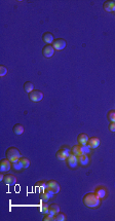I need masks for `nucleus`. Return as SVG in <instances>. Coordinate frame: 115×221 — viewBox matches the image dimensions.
<instances>
[{
  "label": "nucleus",
  "mask_w": 115,
  "mask_h": 221,
  "mask_svg": "<svg viewBox=\"0 0 115 221\" xmlns=\"http://www.w3.org/2000/svg\"><path fill=\"white\" fill-rule=\"evenodd\" d=\"M83 204L88 208H97L101 204V199L94 192H88L83 197Z\"/></svg>",
  "instance_id": "1"
},
{
  "label": "nucleus",
  "mask_w": 115,
  "mask_h": 221,
  "mask_svg": "<svg viewBox=\"0 0 115 221\" xmlns=\"http://www.w3.org/2000/svg\"><path fill=\"white\" fill-rule=\"evenodd\" d=\"M5 155H6V159H8L11 162L19 161V159L22 157L21 152H20L19 149L16 148V147H9L5 152Z\"/></svg>",
  "instance_id": "2"
},
{
  "label": "nucleus",
  "mask_w": 115,
  "mask_h": 221,
  "mask_svg": "<svg viewBox=\"0 0 115 221\" xmlns=\"http://www.w3.org/2000/svg\"><path fill=\"white\" fill-rule=\"evenodd\" d=\"M71 154V149L68 146H62L57 152V159L59 161H66Z\"/></svg>",
  "instance_id": "3"
},
{
  "label": "nucleus",
  "mask_w": 115,
  "mask_h": 221,
  "mask_svg": "<svg viewBox=\"0 0 115 221\" xmlns=\"http://www.w3.org/2000/svg\"><path fill=\"white\" fill-rule=\"evenodd\" d=\"M45 189L50 190V191H53L55 194H57L60 192L61 187H60V185H59V183L57 181H55V180H50V181L46 182V188Z\"/></svg>",
  "instance_id": "4"
},
{
  "label": "nucleus",
  "mask_w": 115,
  "mask_h": 221,
  "mask_svg": "<svg viewBox=\"0 0 115 221\" xmlns=\"http://www.w3.org/2000/svg\"><path fill=\"white\" fill-rule=\"evenodd\" d=\"M29 98L32 102H39L43 99V93L40 92V91L34 90L33 92L29 94Z\"/></svg>",
  "instance_id": "5"
},
{
  "label": "nucleus",
  "mask_w": 115,
  "mask_h": 221,
  "mask_svg": "<svg viewBox=\"0 0 115 221\" xmlns=\"http://www.w3.org/2000/svg\"><path fill=\"white\" fill-rule=\"evenodd\" d=\"M11 169V162L8 159H2L0 161V171L7 172Z\"/></svg>",
  "instance_id": "6"
},
{
  "label": "nucleus",
  "mask_w": 115,
  "mask_h": 221,
  "mask_svg": "<svg viewBox=\"0 0 115 221\" xmlns=\"http://www.w3.org/2000/svg\"><path fill=\"white\" fill-rule=\"evenodd\" d=\"M52 45L56 50H62L66 47L67 43H66L65 40L62 39V38H59V39H56L55 41H53V43Z\"/></svg>",
  "instance_id": "7"
},
{
  "label": "nucleus",
  "mask_w": 115,
  "mask_h": 221,
  "mask_svg": "<svg viewBox=\"0 0 115 221\" xmlns=\"http://www.w3.org/2000/svg\"><path fill=\"white\" fill-rule=\"evenodd\" d=\"M94 194H96L98 197H100V199H104L105 197L107 195V194H108V191H107V188L105 186H103V185H99V186H97L96 188H94Z\"/></svg>",
  "instance_id": "8"
},
{
  "label": "nucleus",
  "mask_w": 115,
  "mask_h": 221,
  "mask_svg": "<svg viewBox=\"0 0 115 221\" xmlns=\"http://www.w3.org/2000/svg\"><path fill=\"white\" fill-rule=\"evenodd\" d=\"M67 164L71 169H75V168L79 165L78 164V157L71 153L70 155L67 157Z\"/></svg>",
  "instance_id": "9"
},
{
  "label": "nucleus",
  "mask_w": 115,
  "mask_h": 221,
  "mask_svg": "<svg viewBox=\"0 0 115 221\" xmlns=\"http://www.w3.org/2000/svg\"><path fill=\"white\" fill-rule=\"evenodd\" d=\"M55 49H53V45H50V44H47V45H45L44 47H43V50H42V54L43 56H44L45 58H52L53 54H55Z\"/></svg>",
  "instance_id": "10"
},
{
  "label": "nucleus",
  "mask_w": 115,
  "mask_h": 221,
  "mask_svg": "<svg viewBox=\"0 0 115 221\" xmlns=\"http://www.w3.org/2000/svg\"><path fill=\"white\" fill-rule=\"evenodd\" d=\"M3 181H4V183L7 185H14L17 183L18 178L16 175H14V174H6L5 176H4Z\"/></svg>",
  "instance_id": "11"
},
{
  "label": "nucleus",
  "mask_w": 115,
  "mask_h": 221,
  "mask_svg": "<svg viewBox=\"0 0 115 221\" xmlns=\"http://www.w3.org/2000/svg\"><path fill=\"white\" fill-rule=\"evenodd\" d=\"M88 145L91 147V149H96L97 147L100 146V139L97 137H91V138H89Z\"/></svg>",
  "instance_id": "12"
},
{
  "label": "nucleus",
  "mask_w": 115,
  "mask_h": 221,
  "mask_svg": "<svg viewBox=\"0 0 115 221\" xmlns=\"http://www.w3.org/2000/svg\"><path fill=\"white\" fill-rule=\"evenodd\" d=\"M104 9L108 12H115V2L114 1H105Z\"/></svg>",
  "instance_id": "13"
},
{
  "label": "nucleus",
  "mask_w": 115,
  "mask_h": 221,
  "mask_svg": "<svg viewBox=\"0 0 115 221\" xmlns=\"http://www.w3.org/2000/svg\"><path fill=\"white\" fill-rule=\"evenodd\" d=\"M42 39L44 40V42L47 43V44H53V41H55L53 33H50V32H45L44 34L42 35Z\"/></svg>",
  "instance_id": "14"
},
{
  "label": "nucleus",
  "mask_w": 115,
  "mask_h": 221,
  "mask_svg": "<svg viewBox=\"0 0 115 221\" xmlns=\"http://www.w3.org/2000/svg\"><path fill=\"white\" fill-rule=\"evenodd\" d=\"M71 153L74 154V155L76 156H80L81 154H83V151H82V145H80V144H77V145H74L72 147V149H71Z\"/></svg>",
  "instance_id": "15"
},
{
  "label": "nucleus",
  "mask_w": 115,
  "mask_h": 221,
  "mask_svg": "<svg viewBox=\"0 0 115 221\" xmlns=\"http://www.w3.org/2000/svg\"><path fill=\"white\" fill-rule=\"evenodd\" d=\"M88 140H89V137L86 135V134H84V133L79 134L78 137H77V141H78V143L80 144V145H86Z\"/></svg>",
  "instance_id": "16"
},
{
  "label": "nucleus",
  "mask_w": 115,
  "mask_h": 221,
  "mask_svg": "<svg viewBox=\"0 0 115 221\" xmlns=\"http://www.w3.org/2000/svg\"><path fill=\"white\" fill-rule=\"evenodd\" d=\"M89 162V159L88 154H81L80 156H78V164L80 166H88Z\"/></svg>",
  "instance_id": "17"
},
{
  "label": "nucleus",
  "mask_w": 115,
  "mask_h": 221,
  "mask_svg": "<svg viewBox=\"0 0 115 221\" xmlns=\"http://www.w3.org/2000/svg\"><path fill=\"white\" fill-rule=\"evenodd\" d=\"M14 133L16 134V135H22L23 133H24V127H23V124L21 123H17L14 124Z\"/></svg>",
  "instance_id": "18"
},
{
  "label": "nucleus",
  "mask_w": 115,
  "mask_h": 221,
  "mask_svg": "<svg viewBox=\"0 0 115 221\" xmlns=\"http://www.w3.org/2000/svg\"><path fill=\"white\" fill-rule=\"evenodd\" d=\"M24 90L27 94H30L34 91V85L32 82H30V81H27V82L24 83Z\"/></svg>",
  "instance_id": "19"
},
{
  "label": "nucleus",
  "mask_w": 115,
  "mask_h": 221,
  "mask_svg": "<svg viewBox=\"0 0 115 221\" xmlns=\"http://www.w3.org/2000/svg\"><path fill=\"white\" fill-rule=\"evenodd\" d=\"M11 168L14 170H16V171H21V170H23L24 168H23V165H22V162L21 161H16V162H11Z\"/></svg>",
  "instance_id": "20"
},
{
  "label": "nucleus",
  "mask_w": 115,
  "mask_h": 221,
  "mask_svg": "<svg viewBox=\"0 0 115 221\" xmlns=\"http://www.w3.org/2000/svg\"><path fill=\"white\" fill-rule=\"evenodd\" d=\"M59 212H60V207H59V205H57V204L50 205V213H53V215H56Z\"/></svg>",
  "instance_id": "21"
},
{
  "label": "nucleus",
  "mask_w": 115,
  "mask_h": 221,
  "mask_svg": "<svg viewBox=\"0 0 115 221\" xmlns=\"http://www.w3.org/2000/svg\"><path fill=\"white\" fill-rule=\"evenodd\" d=\"M67 219V217L65 216V214H63V213H57V214L55 215V218H53V220L55 221H65Z\"/></svg>",
  "instance_id": "22"
},
{
  "label": "nucleus",
  "mask_w": 115,
  "mask_h": 221,
  "mask_svg": "<svg viewBox=\"0 0 115 221\" xmlns=\"http://www.w3.org/2000/svg\"><path fill=\"white\" fill-rule=\"evenodd\" d=\"M40 211L43 214H47L50 212V205H47V203H43V204H41V207H40Z\"/></svg>",
  "instance_id": "23"
},
{
  "label": "nucleus",
  "mask_w": 115,
  "mask_h": 221,
  "mask_svg": "<svg viewBox=\"0 0 115 221\" xmlns=\"http://www.w3.org/2000/svg\"><path fill=\"white\" fill-rule=\"evenodd\" d=\"M20 161H21L22 165H23V168H24V169H27V168H29V166H30V161L27 159V157H21V159H20Z\"/></svg>",
  "instance_id": "24"
},
{
  "label": "nucleus",
  "mask_w": 115,
  "mask_h": 221,
  "mask_svg": "<svg viewBox=\"0 0 115 221\" xmlns=\"http://www.w3.org/2000/svg\"><path fill=\"white\" fill-rule=\"evenodd\" d=\"M108 119L110 123H115V110H110L108 112Z\"/></svg>",
  "instance_id": "25"
},
{
  "label": "nucleus",
  "mask_w": 115,
  "mask_h": 221,
  "mask_svg": "<svg viewBox=\"0 0 115 221\" xmlns=\"http://www.w3.org/2000/svg\"><path fill=\"white\" fill-rule=\"evenodd\" d=\"M7 74V68L5 66L1 65L0 66V77H3V76H5Z\"/></svg>",
  "instance_id": "26"
},
{
  "label": "nucleus",
  "mask_w": 115,
  "mask_h": 221,
  "mask_svg": "<svg viewBox=\"0 0 115 221\" xmlns=\"http://www.w3.org/2000/svg\"><path fill=\"white\" fill-rule=\"evenodd\" d=\"M53 218H55V215H53V213L48 212L47 214H45V217L43 218V220H44V221H50V220H53Z\"/></svg>",
  "instance_id": "27"
},
{
  "label": "nucleus",
  "mask_w": 115,
  "mask_h": 221,
  "mask_svg": "<svg viewBox=\"0 0 115 221\" xmlns=\"http://www.w3.org/2000/svg\"><path fill=\"white\" fill-rule=\"evenodd\" d=\"M36 186L37 187H42L43 189H45V188H46V182H45V181H39V182H37V183H36Z\"/></svg>",
  "instance_id": "28"
},
{
  "label": "nucleus",
  "mask_w": 115,
  "mask_h": 221,
  "mask_svg": "<svg viewBox=\"0 0 115 221\" xmlns=\"http://www.w3.org/2000/svg\"><path fill=\"white\" fill-rule=\"evenodd\" d=\"M109 130H110V131H111V132H115V123H110Z\"/></svg>",
  "instance_id": "29"
},
{
  "label": "nucleus",
  "mask_w": 115,
  "mask_h": 221,
  "mask_svg": "<svg viewBox=\"0 0 115 221\" xmlns=\"http://www.w3.org/2000/svg\"><path fill=\"white\" fill-rule=\"evenodd\" d=\"M3 179H4L3 174H1V173H0V181H3Z\"/></svg>",
  "instance_id": "30"
}]
</instances>
